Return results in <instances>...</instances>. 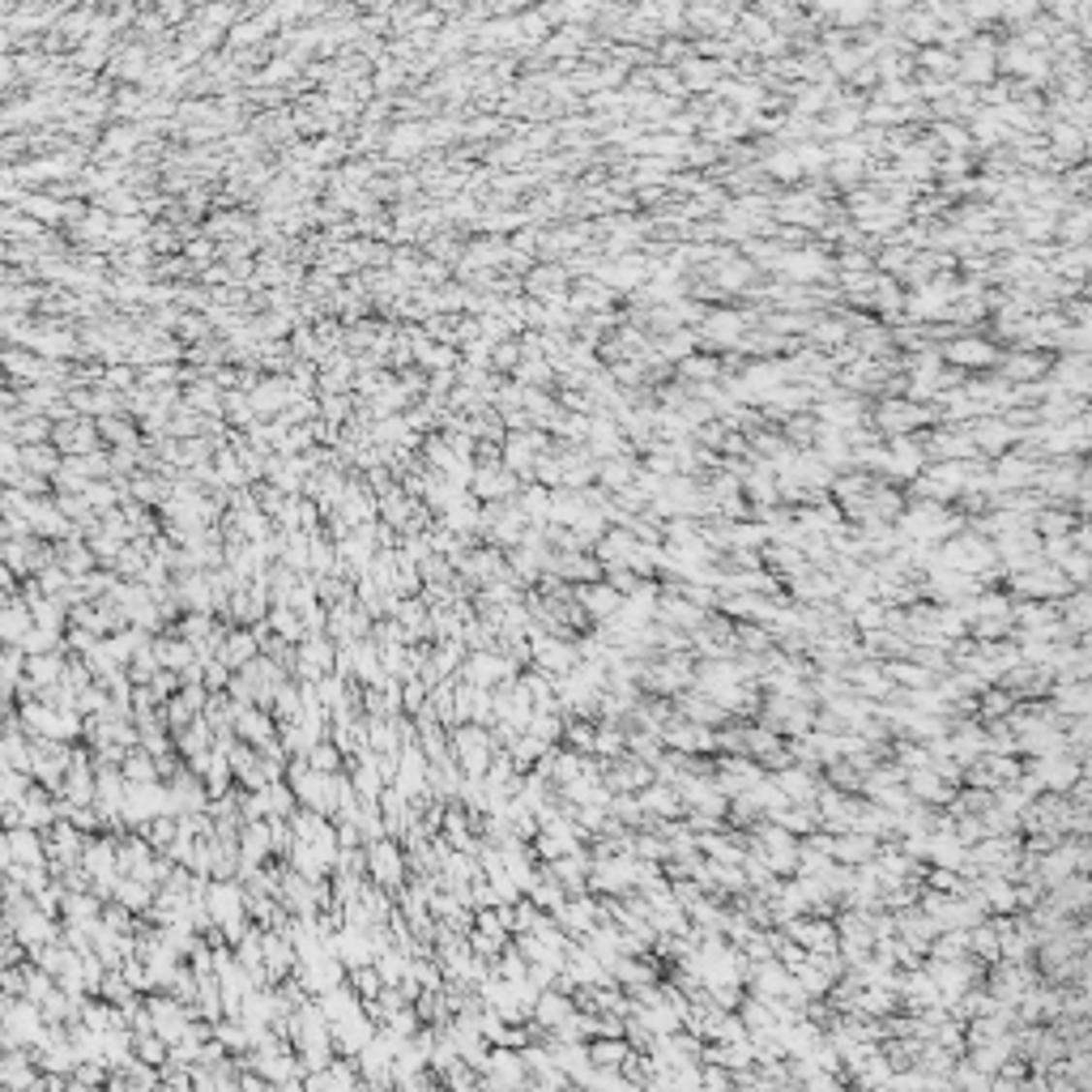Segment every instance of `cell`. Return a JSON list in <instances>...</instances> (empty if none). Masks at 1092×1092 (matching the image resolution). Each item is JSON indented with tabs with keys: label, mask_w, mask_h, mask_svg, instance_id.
Wrapping results in <instances>:
<instances>
[{
	"label": "cell",
	"mask_w": 1092,
	"mask_h": 1092,
	"mask_svg": "<svg viewBox=\"0 0 1092 1092\" xmlns=\"http://www.w3.org/2000/svg\"><path fill=\"white\" fill-rule=\"evenodd\" d=\"M448 743H453V759L466 777H487L491 759H496V752H499L491 725H478V722H466V725H457V730H448Z\"/></svg>",
	"instance_id": "1"
},
{
	"label": "cell",
	"mask_w": 1092,
	"mask_h": 1092,
	"mask_svg": "<svg viewBox=\"0 0 1092 1092\" xmlns=\"http://www.w3.org/2000/svg\"><path fill=\"white\" fill-rule=\"evenodd\" d=\"M368 880L384 887V892H405L410 883V858H405V845L384 837V841H371L368 845Z\"/></svg>",
	"instance_id": "2"
},
{
	"label": "cell",
	"mask_w": 1092,
	"mask_h": 1092,
	"mask_svg": "<svg viewBox=\"0 0 1092 1092\" xmlns=\"http://www.w3.org/2000/svg\"><path fill=\"white\" fill-rule=\"evenodd\" d=\"M533 1084L530 1079V1067L521 1050H491L487 1067H483V1092H526Z\"/></svg>",
	"instance_id": "3"
},
{
	"label": "cell",
	"mask_w": 1092,
	"mask_h": 1092,
	"mask_svg": "<svg viewBox=\"0 0 1092 1092\" xmlns=\"http://www.w3.org/2000/svg\"><path fill=\"white\" fill-rule=\"evenodd\" d=\"M521 478L512 474V469H504V462L496 466H474V478H469V496L478 499V504H508V499L521 496Z\"/></svg>",
	"instance_id": "4"
},
{
	"label": "cell",
	"mask_w": 1092,
	"mask_h": 1092,
	"mask_svg": "<svg viewBox=\"0 0 1092 1092\" xmlns=\"http://www.w3.org/2000/svg\"><path fill=\"white\" fill-rule=\"evenodd\" d=\"M530 645H533V666H538L542 674H551V679H563V674L576 670V658H581V649L567 645V640L546 636V631L530 627Z\"/></svg>",
	"instance_id": "5"
},
{
	"label": "cell",
	"mask_w": 1092,
	"mask_h": 1092,
	"mask_svg": "<svg viewBox=\"0 0 1092 1092\" xmlns=\"http://www.w3.org/2000/svg\"><path fill=\"white\" fill-rule=\"evenodd\" d=\"M337 640L334 636H307L299 645V661H295V679L299 683H320L325 674H334L337 666Z\"/></svg>",
	"instance_id": "6"
},
{
	"label": "cell",
	"mask_w": 1092,
	"mask_h": 1092,
	"mask_svg": "<svg viewBox=\"0 0 1092 1092\" xmlns=\"http://www.w3.org/2000/svg\"><path fill=\"white\" fill-rule=\"evenodd\" d=\"M167 794H171V816H201V811H209V802H213L206 781L192 773L188 764L179 768V777L167 781Z\"/></svg>",
	"instance_id": "7"
},
{
	"label": "cell",
	"mask_w": 1092,
	"mask_h": 1092,
	"mask_svg": "<svg viewBox=\"0 0 1092 1092\" xmlns=\"http://www.w3.org/2000/svg\"><path fill=\"white\" fill-rule=\"evenodd\" d=\"M0 862L9 866H43L48 862V841H43V832L35 828H14L5 832V841H0Z\"/></svg>",
	"instance_id": "8"
},
{
	"label": "cell",
	"mask_w": 1092,
	"mask_h": 1092,
	"mask_svg": "<svg viewBox=\"0 0 1092 1092\" xmlns=\"http://www.w3.org/2000/svg\"><path fill=\"white\" fill-rule=\"evenodd\" d=\"M235 738H240V743H248V747H256V752H270V747L277 743V717L273 713H265V709H240L235 713Z\"/></svg>",
	"instance_id": "9"
},
{
	"label": "cell",
	"mask_w": 1092,
	"mask_h": 1092,
	"mask_svg": "<svg viewBox=\"0 0 1092 1092\" xmlns=\"http://www.w3.org/2000/svg\"><path fill=\"white\" fill-rule=\"evenodd\" d=\"M432 145L427 142V124L423 120H398L389 128V137H384V154H389V163H405V158H419L423 149Z\"/></svg>",
	"instance_id": "10"
},
{
	"label": "cell",
	"mask_w": 1092,
	"mask_h": 1092,
	"mask_svg": "<svg viewBox=\"0 0 1092 1092\" xmlns=\"http://www.w3.org/2000/svg\"><path fill=\"white\" fill-rule=\"evenodd\" d=\"M427 773H432V759L423 755L419 743H410L398 759V781H393V789H401L405 798H427Z\"/></svg>",
	"instance_id": "11"
},
{
	"label": "cell",
	"mask_w": 1092,
	"mask_h": 1092,
	"mask_svg": "<svg viewBox=\"0 0 1092 1092\" xmlns=\"http://www.w3.org/2000/svg\"><path fill=\"white\" fill-rule=\"evenodd\" d=\"M291 401H299V393L291 389V380H286V376H265L261 384H256V393H252L256 419H261V423L277 419V414H282Z\"/></svg>",
	"instance_id": "12"
},
{
	"label": "cell",
	"mask_w": 1092,
	"mask_h": 1092,
	"mask_svg": "<svg viewBox=\"0 0 1092 1092\" xmlns=\"http://www.w3.org/2000/svg\"><path fill=\"white\" fill-rule=\"evenodd\" d=\"M572 1015H576V1012H572V994H563V990H542L538 1003H533V1029L555 1033V1029H563Z\"/></svg>",
	"instance_id": "13"
},
{
	"label": "cell",
	"mask_w": 1092,
	"mask_h": 1092,
	"mask_svg": "<svg viewBox=\"0 0 1092 1092\" xmlns=\"http://www.w3.org/2000/svg\"><path fill=\"white\" fill-rule=\"evenodd\" d=\"M39 1079H43V1072H39V1063H35V1050H14V1054H5V1063H0V1084H5V1088L26 1092V1088H35Z\"/></svg>",
	"instance_id": "14"
},
{
	"label": "cell",
	"mask_w": 1092,
	"mask_h": 1092,
	"mask_svg": "<svg viewBox=\"0 0 1092 1092\" xmlns=\"http://www.w3.org/2000/svg\"><path fill=\"white\" fill-rule=\"evenodd\" d=\"M572 597L581 602L585 615H594V619H610V615H619V589L610 585V581L572 585Z\"/></svg>",
	"instance_id": "15"
},
{
	"label": "cell",
	"mask_w": 1092,
	"mask_h": 1092,
	"mask_svg": "<svg viewBox=\"0 0 1092 1092\" xmlns=\"http://www.w3.org/2000/svg\"><path fill=\"white\" fill-rule=\"evenodd\" d=\"M222 401H227V389H218L209 376H197L192 384H184V405L197 410L201 419H222Z\"/></svg>",
	"instance_id": "16"
},
{
	"label": "cell",
	"mask_w": 1092,
	"mask_h": 1092,
	"mask_svg": "<svg viewBox=\"0 0 1092 1092\" xmlns=\"http://www.w3.org/2000/svg\"><path fill=\"white\" fill-rule=\"evenodd\" d=\"M154 658H158V666L163 670H176V674H184L188 666H197V649L188 645L184 636H176V631H163V636H154Z\"/></svg>",
	"instance_id": "17"
},
{
	"label": "cell",
	"mask_w": 1092,
	"mask_h": 1092,
	"mask_svg": "<svg viewBox=\"0 0 1092 1092\" xmlns=\"http://www.w3.org/2000/svg\"><path fill=\"white\" fill-rule=\"evenodd\" d=\"M435 521H440L444 530H453L457 538H474V542L483 538V504H478L474 496H469V499H462V504H457V508H448L444 517H435Z\"/></svg>",
	"instance_id": "18"
},
{
	"label": "cell",
	"mask_w": 1092,
	"mask_h": 1092,
	"mask_svg": "<svg viewBox=\"0 0 1092 1092\" xmlns=\"http://www.w3.org/2000/svg\"><path fill=\"white\" fill-rule=\"evenodd\" d=\"M30 627H35V615H30V606L21 602V594H9L5 606H0V636H5V645H21Z\"/></svg>",
	"instance_id": "19"
},
{
	"label": "cell",
	"mask_w": 1092,
	"mask_h": 1092,
	"mask_svg": "<svg viewBox=\"0 0 1092 1092\" xmlns=\"http://www.w3.org/2000/svg\"><path fill=\"white\" fill-rule=\"evenodd\" d=\"M555 922H560L563 935L589 939V935H594V922H597V909H594V901H589V896H567V905L560 909V914H555Z\"/></svg>",
	"instance_id": "20"
},
{
	"label": "cell",
	"mask_w": 1092,
	"mask_h": 1092,
	"mask_svg": "<svg viewBox=\"0 0 1092 1092\" xmlns=\"http://www.w3.org/2000/svg\"><path fill=\"white\" fill-rule=\"evenodd\" d=\"M222 661H227V666L240 674L243 666H252L256 658H261V640H256V631L252 627H231V636H227V649L218 653Z\"/></svg>",
	"instance_id": "21"
},
{
	"label": "cell",
	"mask_w": 1092,
	"mask_h": 1092,
	"mask_svg": "<svg viewBox=\"0 0 1092 1092\" xmlns=\"http://www.w3.org/2000/svg\"><path fill=\"white\" fill-rule=\"evenodd\" d=\"M0 363H5V371H9V384H39L43 380V359L26 346H5Z\"/></svg>",
	"instance_id": "22"
},
{
	"label": "cell",
	"mask_w": 1092,
	"mask_h": 1092,
	"mask_svg": "<svg viewBox=\"0 0 1092 1092\" xmlns=\"http://www.w3.org/2000/svg\"><path fill=\"white\" fill-rule=\"evenodd\" d=\"M115 905H124L128 914H137V917H149V909H154V901H158V887L154 883H145V880H124L115 883V896H112Z\"/></svg>",
	"instance_id": "23"
},
{
	"label": "cell",
	"mask_w": 1092,
	"mask_h": 1092,
	"mask_svg": "<svg viewBox=\"0 0 1092 1092\" xmlns=\"http://www.w3.org/2000/svg\"><path fill=\"white\" fill-rule=\"evenodd\" d=\"M56 563L73 576V581H81V576H90L94 567H99V560H94V551H90V542H81V538L56 542Z\"/></svg>",
	"instance_id": "24"
},
{
	"label": "cell",
	"mask_w": 1092,
	"mask_h": 1092,
	"mask_svg": "<svg viewBox=\"0 0 1092 1092\" xmlns=\"http://www.w3.org/2000/svg\"><path fill=\"white\" fill-rule=\"evenodd\" d=\"M17 209L26 213V218L43 222L48 231L64 227V201H60V197H51V192H26V197L17 201Z\"/></svg>",
	"instance_id": "25"
},
{
	"label": "cell",
	"mask_w": 1092,
	"mask_h": 1092,
	"mask_svg": "<svg viewBox=\"0 0 1092 1092\" xmlns=\"http://www.w3.org/2000/svg\"><path fill=\"white\" fill-rule=\"evenodd\" d=\"M546 875L560 880L567 896H581L585 880H589V862H585V853H567V858H560V862H546Z\"/></svg>",
	"instance_id": "26"
},
{
	"label": "cell",
	"mask_w": 1092,
	"mask_h": 1092,
	"mask_svg": "<svg viewBox=\"0 0 1092 1092\" xmlns=\"http://www.w3.org/2000/svg\"><path fill=\"white\" fill-rule=\"evenodd\" d=\"M60 466H64V453H60L56 444H30V448H21V469H26V474H35V478H56Z\"/></svg>",
	"instance_id": "27"
},
{
	"label": "cell",
	"mask_w": 1092,
	"mask_h": 1092,
	"mask_svg": "<svg viewBox=\"0 0 1092 1092\" xmlns=\"http://www.w3.org/2000/svg\"><path fill=\"white\" fill-rule=\"evenodd\" d=\"M213 747H218V734H213V725L206 722V717H197V722H192L188 730H179V734H176V752L184 755V759H192V755H206V752H213Z\"/></svg>",
	"instance_id": "28"
},
{
	"label": "cell",
	"mask_w": 1092,
	"mask_h": 1092,
	"mask_svg": "<svg viewBox=\"0 0 1092 1092\" xmlns=\"http://www.w3.org/2000/svg\"><path fill=\"white\" fill-rule=\"evenodd\" d=\"M517 504L530 517V526H551V487L526 483V487H521V496H517Z\"/></svg>",
	"instance_id": "29"
},
{
	"label": "cell",
	"mask_w": 1092,
	"mask_h": 1092,
	"mask_svg": "<svg viewBox=\"0 0 1092 1092\" xmlns=\"http://www.w3.org/2000/svg\"><path fill=\"white\" fill-rule=\"evenodd\" d=\"M636 546H640V542L631 538L627 530H610L606 538L597 542V560H602V563H619V567H624V563H631V560H636Z\"/></svg>",
	"instance_id": "30"
},
{
	"label": "cell",
	"mask_w": 1092,
	"mask_h": 1092,
	"mask_svg": "<svg viewBox=\"0 0 1092 1092\" xmlns=\"http://www.w3.org/2000/svg\"><path fill=\"white\" fill-rule=\"evenodd\" d=\"M256 794L265 798V816H270V819H291L299 811V798H295V789L286 786V781H273V786L256 789Z\"/></svg>",
	"instance_id": "31"
},
{
	"label": "cell",
	"mask_w": 1092,
	"mask_h": 1092,
	"mask_svg": "<svg viewBox=\"0 0 1092 1092\" xmlns=\"http://www.w3.org/2000/svg\"><path fill=\"white\" fill-rule=\"evenodd\" d=\"M526 896H530V901L542 909V914H551V917H555V914H560V909L567 905V892H563V883H560V880H551V875H546V871L538 875V880H533V887H530Z\"/></svg>",
	"instance_id": "32"
},
{
	"label": "cell",
	"mask_w": 1092,
	"mask_h": 1092,
	"mask_svg": "<svg viewBox=\"0 0 1092 1092\" xmlns=\"http://www.w3.org/2000/svg\"><path fill=\"white\" fill-rule=\"evenodd\" d=\"M270 627H273L282 640H291V645H304V640H307L304 615H299L295 606H273V610H270Z\"/></svg>",
	"instance_id": "33"
},
{
	"label": "cell",
	"mask_w": 1092,
	"mask_h": 1092,
	"mask_svg": "<svg viewBox=\"0 0 1092 1092\" xmlns=\"http://www.w3.org/2000/svg\"><path fill=\"white\" fill-rule=\"evenodd\" d=\"M142 837L154 845V853H171V845L179 841V816H158L142 828Z\"/></svg>",
	"instance_id": "34"
},
{
	"label": "cell",
	"mask_w": 1092,
	"mask_h": 1092,
	"mask_svg": "<svg viewBox=\"0 0 1092 1092\" xmlns=\"http://www.w3.org/2000/svg\"><path fill=\"white\" fill-rule=\"evenodd\" d=\"M555 376H560V371H555L546 359H521V368L512 371V380L526 384V389H551Z\"/></svg>",
	"instance_id": "35"
},
{
	"label": "cell",
	"mask_w": 1092,
	"mask_h": 1092,
	"mask_svg": "<svg viewBox=\"0 0 1092 1092\" xmlns=\"http://www.w3.org/2000/svg\"><path fill=\"white\" fill-rule=\"evenodd\" d=\"M124 781H128V786H158L163 777H158L154 755H145L142 747H137V752L124 759Z\"/></svg>",
	"instance_id": "36"
},
{
	"label": "cell",
	"mask_w": 1092,
	"mask_h": 1092,
	"mask_svg": "<svg viewBox=\"0 0 1092 1092\" xmlns=\"http://www.w3.org/2000/svg\"><path fill=\"white\" fill-rule=\"evenodd\" d=\"M213 469H218L222 487H231V491L248 487V474H243V466H240V457H235V448H231V444H222L218 453H213Z\"/></svg>",
	"instance_id": "37"
},
{
	"label": "cell",
	"mask_w": 1092,
	"mask_h": 1092,
	"mask_svg": "<svg viewBox=\"0 0 1092 1092\" xmlns=\"http://www.w3.org/2000/svg\"><path fill=\"white\" fill-rule=\"evenodd\" d=\"M307 764L316 768V773H325V777H337V773H346V752H341V747H334V743H320V747H312V752L304 755Z\"/></svg>",
	"instance_id": "38"
},
{
	"label": "cell",
	"mask_w": 1092,
	"mask_h": 1092,
	"mask_svg": "<svg viewBox=\"0 0 1092 1092\" xmlns=\"http://www.w3.org/2000/svg\"><path fill=\"white\" fill-rule=\"evenodd\" d=\"M51 423L48 414H26V419H21V427L14 435H9V440H17L21 448H30V444H51Z\"/></svg>",
	"instance_id": "39"
},
{
	"label": "cell",
	"mask_w": 1092,
	"mask_h": 1092,
	"mask_svg": "<svg viewBox=\"0 0 1092 1092\" xmlns=\"http://www.w3.org/2000/svg\"><path fill=\"white\" fill-rule=\"evenodd\" d=\"M563 730H567V717H563V713H546V709H538V713H533V722H530V734H533V738H542V743H551V747H560Z\"/></svg>",
	"instance_id": "40"
},
{
	"label": "cell",
	"mask_w": 1092,
	"mask_h": 1092,
	"mask_svg": "<svg viewBox=\"0 0 1092 1092\" xmlns=\"http://www.w3.org/2000/svg\"><path fill=\"white\" fill-rule=\"evenodd\" d=\"M26 1003H39L43 1008V999H48V994H56V978H51L48 969H39L35 960H26Z\"/></svg>",
	"instance_id": "41"
},
{
	"label": "cell",
	"mask_w": 1092,
	"mask_h": 1092,
	"mask_svg": "<svg viewBox=\"0 0 1092 1092\" xmlns=\"http://www.w3.org/2000/svg\"><path fill=\"white\" fill-rule=\"evenodd\" d=\"M350 990H355L363 1003H376V999H380V990H384V978H380V969H376V965H368V969H355V973H350Z\"/></svg>",
	"instance_id": "42"
},
{
	"label": "cell",
	"mask_w": 1092,
	"mask_h": 1092,
	"mask_svg": "<svg viewBox=\"0 0 1092 1092\" xmlns=\"http://www.w3.org/2000/svg\"><path fill=\"white\" fill-rule=\"evenodd\" d=\"M401 704H405V717H419V713L427 709V704H432V688H427V683L419 679V674L401 683Z\"/></svg>",
	"instance_id": "43"
},
{
	"label": "cell",
	"mask_w": 1092,
	"mask_h": 1092,
	"mask_svg": "<svg viewBox=\"0 0 1092 1092\" xmlns=\"http://www.w3.org/2000/svg\"><path fill=\"white\" fill-rule=\"evenodd\" d=\"M35 786L39 781L30 773H17V768H5V773H0V794H5V802H21Z\"/></svg>",
	"instance_id": "44"
},
{
	"label": "cell",
	"mask_w": 1092,
	"mask_h": 1092,
	"mask_svg": "<svg viewBox=\"0 0 1092 1092\" xmlns=\"http://www.w3.org/2000/svg\"><path fill=\"white\" fill-rule=\"evenodd\" d=\"M137 1058H142V1063H149V1067H167L171 1045H167L158 1033H145V1037H137Z\"/></svg>",
	"instance_id": "45"
},
{
	"label": "cell",
	"mask_w": 1092,
	"mask_h": 1092,
	"mask_svg": "<svg viewBox=\"0 0 1092 1092\" xmlns=\"http://www.w3.org/2000/svg\"><path fill=\"white\" fill-rule=\"evenodd\" d=\"M103 384H107V389H115V393H133L137 384H142V371H137L133 363H112V368H107V376H103Z\"/></svg>",
	"instance_id": "46"
},
{
	"label": "cell",
	"mask_w": 1092,
	"mask_h": 1092,
	"mask_svg": "<svg viewBox=\"0 0 1092 1092\" xmlns=\"http://www.w3.org/2000/svg\"><path fill=\"white\" fill-rule=\"evenodd\" d=\"M517 368H521V341H517V337H512V341H499L496 355H491V371H496V376H512Z\"/></svg>",
	"instance_id": "47"
},
{
	"label": "cell",
	"mask_w": 1092,
	"mask_h": 1092,
	"mask_svg": "<svg viewBox=\"0 0 1092 1092\" xmlns=\"http://www.w3.org/2000/svg\"><path fill=\"white\" fill-rule=\"evenodd\" d=\"M231 679H235V670H231L222 658H209V661H206V691H209V695H222V691L231 688Z\"/></svg>",
	"instance_id": "48"
},
{
	"label": "cell",
	"mask_w": 1092,
	"mask_h": 1092,
	"mask_svg": "<svg viewBox=\"0 0 1092 1092\" xmlns=\"http://www.w3.org/2000/svg\"><path fill=\"white\" fill-rule=\"evenodd\" d=\"M597 478H602V487L627 491V483H631V462H624V457H615V462H602Z\"/></svg>",
	"instance_id": "49"
},
{
	"label": "cell",
	"mask_w": 1092,
	"mask_h": 1092,
	"mask_svg": "<svg viewBox=\"0 0 1092 1092\" xmlns=\"http://www.w3.org/2000/svg\"><path fill=\"white\" fill-rule=\"evenodd\" d=\"M149 691H154V700H158V704H167V700H176V695L184 691V679H179L176 670H158V674H154V683H149Z\"/></svg>",
	"instance_id": "50"
},
{
	"label": "cell",
	"mask_w": 1092,
	"mask_h": 1092,
	"mask_svg": "<svg viewBox=\"0 0 1092 1092\" xmlns=\"http://www.w3.org/2000/svg\"><path fill=\"white\" fill-rule=\"evenodd\" d=\"M73 1084L99 1092L107 1084V1063H78V1072H73Z\"/></svg>",
	"instance_id": "51"
},
{
	"label": "cell",
	"mask_w": 1092,
	"mask_h": 1092,
	"mask_svg": "<svg viewBox=\"0 0 1092 1092\" xmlns=\"http://www.w3.org/2000/svg\"><path fill=\"white\" fill-rule=\"evenodd\" d=\"M563 738H567V743H572V747H576V752H581V755H585V752H594V743H597V734L589 730V725H576V722H567Z\"/></svg>",
	"instance_id": "52"
},
{
	"label": "cell",
	"mask_w": 1092,
	"mask_h": 1092,
	"mask_svg": "<svg viewBox=\"0 0 1092 1092\" xmlns=\"http://www.w3.org/2000/svg\"><path fill=\"white\" fill-rule=\"evenodd\" d=\"M0 986H5V999H26V969H5Z\"/></svg>",
	"instance_id": "53"
},
{
	"label": "cell",
	"mask_w": 1092,
	"mask_h": 1092,
	"mask_svg": "<svg viewBox=\"0 0 1092 1092\" xmlns=\"http://www.w3.org/2000/svg\"><path fill=\"white\" fill-rule=\"evenodd\" d=\"M594 752H602V755H615V752H619V734L602 730V734H597V743H594Z\"/></svg>",
	"instance_id": "54"
},
{
	"label": "cell",
	"mask_w": 1092,
	"mask_h": 1092,
	"mask_svg": "<svg viewBox=\"0 0 1092 1092\" xmlns=\"http://www.w3.org/2000/svg\"><path fill=\"white\" fill-rule=\"evenodd\" d=\"M619 1054H624V1050H619V1045H594V1058H597V1063H602V1067L619 1063Z\"/></svg>",
	"instance_id": "55"
},
{
	"label": "cell",
	"mask_w": 1092,
	"mask_h": 1092,
	"mask_svg": "<svg viewBox=\"0 0 1092 1092\" xmlns=\"http://www.w3.org/2000/svg\"><path fill=\"white\" fill-rule=\"evenodd\" d=\"M423 1092H448V1088H444V1084H427Z\"/></svg>",
	"instance_id": "56"
}]
</instances>
